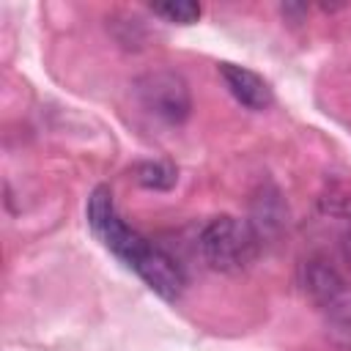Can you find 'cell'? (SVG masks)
Returning <instances> with one entry per match:
<instances>
[{"instance_id":"obj_1","label":"cell","mask_w":351,"mask_h":351,"mask_svg":"<svg viewBox=\"0 0 351 351\" xmlns=\"http://www.w3.org/2000/svg\"><path fill=\"white\" fill-rule=\"evenodd\" d=\"M85 217L88 225L93 230V236L115 255L121 258L154 293H159L167 302H176L184 293L186 277L181 271V266L154 241L143 239L137 230H132L115 211L112 203V192L107 184H99L85 206Z\"/></svg>"},{"instance_id":"obj_2","label":"cell","mask_w":351,"mask_h":351,"mask_svg":"<svg viewBox=\"0 0 351 351\" xmlns=\"http://www.w3.org/2000/svg\"><path fill=\"white\" fill-rule=\"evenodd\" d=\"M200 255L203 261L222 274H239L255 263L261 252V236L255 228L236 217H214L200 230Z\"/></svg>"},{"instance_id":"obj_3","label":"cell","mask_w":351,"mask_h":351,"mask_svg":"<svg viewBox=\"0 0 351 351\" xmlns=\"http://www.w3.org/2000/svg\"><path fill=\"white\" fill-rule=\"evenodd\" d=\"M302 282L313 304L326 315V324L351 337V285L343 280V274L324 261H307L302 269Z\"/></svg>"},{"instance_id":"obj_4","label":"cell","mask_w":351,"mask_h":351,"mask_svg":"<svg viewBox=\"0 0 351 351\" xmlns=\"http://www.w3.org/2000/svg\"><path fill=\"white\" fill-rule=\"evenodd\" d=\"M134 93L143 104V110H148L154 118H159L162 123L178 126L189 118L192 112V96H189V85L181 74L159 69V71H148L134 82Z\"/></svg>"},{"instance_id":"obj_5","label":"cell","mask_w":351,"mask_h":351,"mask_svg":"<svg viewBox=\"0 0 351 351\" xmlns=\"http://www.w3.org/2000/svg\"><path fill=\"white\" fill-rule=\"evenodd\" d=\"M219 74L230 90V96L244 104L247 110H266L274 101V90L271 85L252 69L236 66V63H219Z\"/></svg>"},{"instance_id":"obj_6","label":"cell","mask_w":351,"mask_h":351,"mask_svg":"<svg viewBox=\"0 0 351 351\" xmlns=\"http://www.w3.org/2000/svg\"><path fill=\"white\" fill-rule=\"evenodd\" d=\"M252 214H255V219H252L250 225L255 228V233L261 236V241H263V236L277 233V230L282 228V222H285V208H282L280 192H277V189L263 192V195L252 203Z\"/></svg>"},{"instance_id":"obj_7","label":"cell","mask_w":351,"mask_h":351,"mask_svg":"<svg viewBox=\"0 0 351 351\" xmlns=\"http://www.w3.org/2000/svg\"><path fill=\"white\" fill-rule=\"evenodd\" d=\"M134 181L145 189H156V192H165V189H173L176 181H178V173L170 162H140L134 165Z\"/></svg>"},{"instance_id":"obj_8","label":"cell","mask_w":351,"mask_h":351,"mask_svg":"<svg viewBox=\"0 0 351 351\" xmlns=\"http://www.w3.org/2000/svg\"><path fill=\"white\" fill-rule=\"evenodd\" d=\"M318 206L329 217L351 219V189L346 184H329L324 189V195L318 197Z\"/></svg>"},{"instance_id":"obj_9","label":"cell","mask_w":351,"mask_h":351,"mask_svg":"<svg viewBox=\"0 0 351 351\" xmlns=\"http://www.w3.org/2000/svg\"><path fill=\"white\" fill-rule=\"evenodd\" d=\"M151 11L167 22H176V25H192L197 22L200 16V3H192V0H167V3H154Z\"/></svg>"},{"instance_id":"obj_10","label":"cell","mask_w":351,"mask_h":351,"mask_svg":"<svg viewBox=\"0 0 351 351\" xmlns=\"http://www.w3.org/2000/svg\"><path fill=\"white\" fill-rule=\"evenodd\" d=\"M343 255H346V261H348V266H351V230H348L346 239H343Z\"/></svg>"}]
</instances>
